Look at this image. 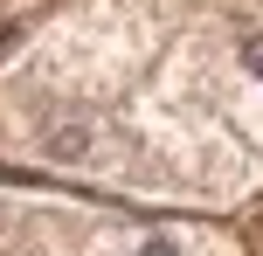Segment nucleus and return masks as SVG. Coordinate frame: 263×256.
Returning a JSON list of instances; mask_svg holds the SVG:
<instances>
[{
  "label": "nucleus",
  "mask_w": 263,
  "mask_h": 256,
  "mask_svg": "<svg viewBox=\"0 0 263 256\" xmlns=\"http://www.w3.org/2000/svg\"><path fill=\"white\" fill-rule=\"evenodd\" d=\"M90 146H97V132H90L83 118H63V125L42 132V160H55V166H83V160H90Z\"/></svg>",
  "instance_id": "1"
},
{
  "label": "nucleus",
  "mask_w": 263,
  "mask_h": 256,
  "mask_svg": "<svg viewBox=\"0 0 263 256\" xmlns=\"http://www.w3.org/2000/svg\"><path fill=\"white\" fill-rule=\"evenodd\" d=\"M132 256H187V243L173 229H153V235H139V243H132Z\"/></svg>",
  "instance_id": "2"
},
{
  "label": "nucleus",
  "mask_w": 263,
  "mask_h": 256,
  "mask_svg": "<svg viewBox=\"0 0 263 256\" xmlns=\"http://www.w3.org/2000/svg\"><path fill=\"white\" fill-rule=\"evenodd\" d=\"M242 69L263 83V35H242Z\"/></svg>",
  "instance_id": "3"
}]
</instances>
